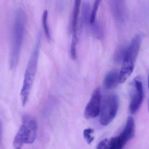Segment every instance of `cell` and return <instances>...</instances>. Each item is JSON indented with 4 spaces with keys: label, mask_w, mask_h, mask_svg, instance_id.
I'll use <instances>...</instances> for the list:
<instances>
[{
    "label": "cell",
    "mask_w": 149,
    "mask_h": 149,
    "mask_svg": "<svg viewBox=\"0 0 149 149\" xmlns=\"http://www.w3.org/2000/svg\"><path fill=\"white\" fill-rule=\"evenodd\" d=\"M25 21V13L23 10H20L16 15L12 31L9 61L10 68L11 70L16 68L19 61L24 36Z\"/></svg>",
    "instance_id": "cell-1"
},
{
    "label": "cell",
    "mask_w": 149,
    "mask_h": 149,
    "mask_svg": "<svg viewBox=\"0 0 149 149\" xmlns=\"http://www.w3.org/2000/svg\"><path fill=\"white\" fill-rule=\"evenodd\" d=\"M40 44V39H38L31 55L25 70L22 87L20 92L21 101L23 107H24L28 102L36 77L39 56Z\"/></svg>",
    "instance_id": "cell-2"
},
{
    "label": "cell",
    "mask_w": 149,
    "mask_h": 149,
    "mask_svg": "<svg viewBox=\"0 0 149 149\" xmlns=\"http://www.w3.org/2000/svg\"><path fill=\"white\" fill-rule=\"evenodd\" d=\"M22 124L13 141L15 149H22L25 144H31L37 136V123L33 116L25 114L22 117Z\"/></svg>",
    "instance_id": "cell-3"
},
{
    "label": "cell",
    "mask_w": 149,
    "mask_h": 149,
    "mask_svg": "<svg viewBox=\"0 0 149 149\" xmlns=\"http://www.w3.org/2000/svg\"><path fill=\"white\" fill-rule=\"evenodd\" d=\"M142 40L141 35L138 34L133 38L128 47H127L120 72V83L125 82L133 72L141 49Z\"/></svg>",
    "instance_id": "cell-4"
},
{
    "label": "cell",
    "mask_w": 149,
    "mask_h": 149,
    "mask_svg": "<svg viewBox=\"0 0 149 149\" xmlns=\"http://www.w3.org/2000/svg\"><path fill=\"white\" fill-rule=\"evenodd\" d=\"M119 107L118 95L113 93L106 95L101 106L100 122L101 125L107 126L109 125L115 118Z\"/></svg>",
    "instance_id": "cell-5"
},
{
    "label": "cell",
    "mask_w": 149,
    "mask_h": 149,
    "mask_svg": "<svg viewBox=\"0 0 149 149\" xmlns=\"http://www.w3.org/2000/svg\"><path fill=\"white\" fill-rule=\"evenodd\" d=\"M144 92L143 83L140 77L135 78L134 81V90L130 104V113L134 114L138 112L142 104Z\"/></svg>",
    "instance_id": "cell-6"
},
{
    "label": "cell",
    "mask_w": 149,
    "mask_h": 149,
    "mask_svg": "<svg viewBox=\"0 0 149 149\" xmlns=\"http://www.w3.org/2000/svg\"><path fill=\"white\" fill-rule=\"evenodd\" d=\"M101 106V95L99 87L95 89L89 102L84 111V116L86 119L97 117L100 115Z\"/></svg>",
    "instance_id": "cell-7"
},
{
    "label": "cell",
    "mask_w": 149,
    "mask_h": 149,
    "mask_svg": "<svg viewBox=\"0 0 149 149\" xmlns=\"http://www.w3.org/2000/svg\"><path fill=\"white\" fill-rule=\"evenodd\" d=\"M126 143L119 135L101 141L97 145V149H123Z\"/></svg>",
    "instance_id": "cell-8"
},
{
    "label": "cell",
    "mask_w": 149,
    "mask_h": 149,
    "mask_svg": "<svg viewBox=\"0 0 149 149\" xmlns=\"http://www.w3.org/2000/svg\"><path fill=\"white\" fill-rule=\"evenodd\" d=\"M110 7L113 15L119 22L125 19V6L123 0H110Z\"/></svg>",
    "instance_id": "cell-9"
},
{
    "label": "cell",
    "mask_w": 149,
    "mask_h": 149,
    "mask_svg": "<svg viewBox=\"0 0 149 149\" xmlns=\"http://www.w3.org/2000/svg\"><path fill=\"white\" fill-rule=\"evenodd\" d=\"M136 127L134 120L132 116H129L125 127L119 135L127 143L135 136Z\"/></svg>",
    "instance_id": "cell-10"
},
{
    "label": "cell",
    "mask_w": 149,
    "mask_h": 149,
    "mask_svg": "<svg viewBox=\"0 0 149 149\" xmlns=\"http://www.w3.org/2000/svg\"><path fill=\"white\" fill-rule=\"evenodd\" d=\"M120 82V72L116 70H113L109 72L105 75L103 84L107 89L115 88Z\"/></svg>",
    "instance_id": "cell-11"
},
{
    "label": "cell",
    "mask_w": 149,
    "mask_h": 149,
    "mask_svg": "<svg viewBox=\"0 0 149 149\" xmlns=\"http://www.w3.org/2000/svg\"><path fill=\"white\" fill-rule=\"evenodd\" d=\"M90 11V5L89 3L85 2L82 4L81 10V17L80 27L85 24L89 22L91 13Z\"/></svg>",
    "instance_id": "cell-12"
},
{
    "label": "cell",
    "mask_w": 149,
    "mask_h": 149,
    "mask_svg": "<svg viewBox=\"0 0 149 149\" xmlns=\"http://www.w3.org/2000/svg\"><path fill=\"white\" fill-rule=\"evenodd\" d=\"M80 33V29L78 28L77 30L73 32L72 41L71 44L70 55L72 60H74L76 58V48L79 41Z\"/></svg>",
    "instance_id": "cell-13"
},
{
    "label": "cell",
    "mask_w": 149,
    "mask_h": 149,
    "mask_svg": "<svg viewBox=\"0 0 149 149\" xmlns=\"http://www.w3.org/2000/svg\"><path fill=\"white\" fill-rule=\"evenodd\" d=\"M81 0H75L74 3V9H73V15H72V32L77 30V23H78V16L79 13Z\"/></svg>",
    "instance_id": "cell-14"
},
{
    "label": "cell",
    "mask_w": 149,
    "mask_h": 149,
    "mask_svg": "<svg viewBox=\"0 0 149 149\" xmlns=\"http://www.w3.org/2000/svg\"><path fill=\"white\" fill-rule=\"evenodd\" d=\"M90 24L91 29L95 37L98 38L102 37L103 36V31L100 23L98 22L95 21L94 22Z\"/></svg>",
    "instance_id": "cell-15"
},
{
    "label": "cell",
    "mask_w": 149,
    "mask_h": 149,
    "mask_svg": "<svg viewBox=\"0 0 149 149\" xmlns=\"http://www.w3.org/2000/svg\"><path fill=\"white\" fill-rule=\"evenodd\" d=\"M48 11L47 10H45L42 15V24L44 30L45 36L48 39H50L49 30L48 24Z\"/></svg>",
    "instance_id": "cell-16"
},
{
    "label": "cell",
    "mask_w": 149,
    "mask_h": 149,
    "mask_svg": "<svg viewBox=\"0 0 149 149\" xmlns=\"http://www.w3.org/2000/svg\"><path fill=\"white\" fill-rule=\"evenodd\" d=\"M94 130L92 128L86 129L83 131V136L88 144H91L93 141L94 137L92 136Z\"/></svg>",
    "instance_id": "cell-17"
},
{
    "label": "cell",
    "mask_w": 149,
    "mask_h": 149,
    "mask_svg": "<svg viewBox=\"0 0 149 149\" xmlns=\"http://www.w3.org/2000/svg\"><path fill=\"white\" fill-rule=\"evenodd\" d=\"M101 1V0H95V1L94 4L93 10L91 13V16H90V21H89V23L90 24H93L95 21L97 10H98V8Z\"/></svg>",
    "instance_id": "cell-18"
},
{
    "label": "cell",
    "mask_w": 149,
    "mask_h": 149,
    "mask_svg": "<svg viewBox=\"0 0 149 149\" xmlns=\"http://www.w3.org/2000/svg\"><path fill=\"white\" fill-rule=\"evenodd\" d=\"M127 48H121L119 49V50L116 52V59L118 62H123L124 55H125V51H126Z\"/></svg>",
    "instance_id": "cell-19"
},
{
    "label": "cell",
    "mask_w": 149,
    "mask_h": 149,
    "mask_svg": "<svg viewBox=\"0 0 149 149\" xmlns=\"http://www.w3.org/2000/svg\"><path fill=\"white\" fill-rule=\"evenodd\" d=\"M148 88L149 89V74L148 76Z\"/></svg>",
    "instance_id": "cell-20"
},
{
    "label": "cell",
    "mask_w": 149,
    "mask_h": 149,
    "mask_svg": "<svg viewBox=\"0 0 149 149\" xmlns=\"http://www.w3.org/2000/svg\"><path fill=\"white\" fill-rule=\"evenodd\" d=\"M148 109H149V102H148Z\"/></svg>",
    "instance_id": "cell-21"
},
{
    "label": "cell",
    "mask_w": 149,
    "mask_h": 149,
    "mask_svg": "<svg viewBox=\"0 0 149 149\" xmlns=\"http://www.w3.org/2000/svg\"><path fill=\"white\" fill-rule=\"evenodd\" d=\"M0 139H1V137H0Z\"/></svg>",
    "instance_id": "cell-22"
}]
</instances>
